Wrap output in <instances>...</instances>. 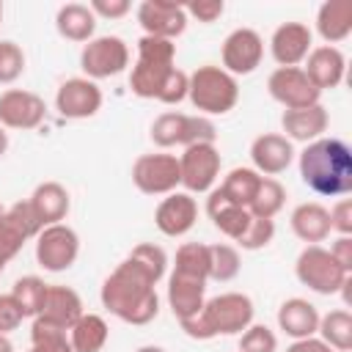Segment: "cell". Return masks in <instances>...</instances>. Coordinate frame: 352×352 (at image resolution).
I'll return each instance as SVG.
<instances>
[{
    "instance_id": "7",
    "label": "cell",
    "mask_w": 352,
    "mask_h": 352,
    "mask_svg": "<svg viewBox=\"0 0 352 352\" xmlns=\"http://www.w3.org/2000/svg\"><path fill=\"white\" fill-rule=\"evenodd\" d=\"M217 126L206 116H187V113H160L151 124V140L160 148H173V146H195V143H214Z\"/></svg>"
},
{
    "instance_id": "3",
    "label": "cell",
    "mask_w": 352,
    "mask_h": 352,
    "mask_svg": "<svg viewBox=\"0 0 352 352\" xmlns=\"http://www.w3.org/2000/svg\"><path fill=\"white\" fill-rule=\"evenodd\" d=\"M253 316H256V308H253V300L248 294L223 292V294L206 300L195 316H190L179 324L190 338L209 341L217 336H236V333L248 330L253 324Z\"/></svg>"
},
{
    "instance_id": "31",
    "label": "cell",
    "mask_w": 352,
    "mask_h": 352,
    "mask_svg": "<svg viewBox=\"0 0 352 352\" xmlns=\"http://www.w3.org/2000/svg\"><path fill=\"white\" fill-rule=\"evenodd\" d=\"M107 338H110V327L99 314H82L69 330V344L74 352H102Z\"/></svg>"
},
{
    "instance_id": "48",
    "label": "cell",
    "mask_w": 352,
    "mask_h": 352,
    "mask_svg": "<svg viewBox=\"0 0 352 352\" xmlns=\"http://www.w3.org/2000/svg\"><path fill=\"white\" fill-rule=\"evenodd\" d=\"M286 352H333L319 336H308V338H297L286 346Z\"/></svg>"
},
{
    "instance_id": "23",
    "label": "cell",
    "mask_w": 352,
    "mask_h": 352,
    "mask_svg": "<svg viewBox=\"0 0 352 352\" xmlns=\"http://www.w3.org/2000/svg\"><path fill=\"white\" fill-rule=\"evenodd\" d=\"M327 124H330V116L322 107V102L311 104V107H300V110H283V116H280V126L286 132L283 138L297 140V143H314V140L324 138Z\"/></svg>"
},
{
    "instance_id": "30",
    "label": "cell",
    "mask_w": 352,
    "mask_h": 352,
    "mask_svg": "<svg viewBox=\"0 0 352 352\" xmlns=\"http://www.w3.org/2000/svg\"><path fill=\"white\" fill-rule=\"evenodd\" d=\"M55 28L66 41H77V44H88L96 33V16L88 6L82 3H66L58 8L55 14Z\"/></svg>"
},
{
    "instance_id": "17",
    "label": "cell",
    "mask_w": 352,
    "mask_h": 352,
    "mask_svg": "<svg viewBox=\"0 0 352 352\" xmlns=\"http://www.w3.org/2000/svg\"><path fill=\"white\" fill-rule=\"evenodd\" d=\"M47 116V104L38 94L25 88H8L0 94V126L3 129H36Z\"/></svg>"
},
{
    "instance_id": "15",
    "label": "cell",
    "mask_w": 352,
    "mask_h": 352,
    "mask_svg": "<svg viewBox=\"0 0 352 352\" xmlns=\"http://www.w3.org/2000/svg\"><path fill=\"white\" fill-rule=\"evenodd\" d=\"M102 102H104L102 88L88 77H69L55 91V110L72 121L96 116L102 110Z\"/></svg>"
},
{
    "instance_id": "2",
    "label": "cell",
    "mask_w": 352,
    "mask_h": 352,
    "mask_svg": "<svg viewBox=\"0 0 352 352\" xmlns=\"http://www.w3.org/2000/svg\"><path fill=\"white\" fill-rule=\"evenodd\" d=\"M300 176L316 195L346 198L352 192V148L341 138H319L300 151Z\"/></svg>"
},
{
    "instance_id": "47",
    "label": "cell",
    "mask_w": 352,
    "mask_h": 352,
    "mask_svg": "<svg viewBox=\"0 0 352 352\" xmlns=\"http://www.w3.org/2000/svg\"><path fill=\"white\" fill-rule=\"evenodd\" d=\"M330 256H333L346 272H352V239H349V236H338V239L330 245Z\"/></svg>"
},
{
    "instance_id": "1",
    "label": "cell",
    "mask_w": 352,
    "mask_h": 352,
    "mask_svg": "<svg viewBox=\"0 0 352 352\" xmlns=\"http://www.w3.org/2000/svg\"><path fill=\"white\" fill-rule=\"evenodd\" d=\"M168 253L154 242H140L104 278L99 300L126 324H148L160 314L157 283L165 278Z\"/></svg>"
},
{
    "instance_id": "42",
    "label": "cell",
    "mask_w": 352,
    "mask_h": 352,
    "mask_svg": "<svg viewBox=\"0 0 352 352\" xmlns=\"http://www.w3.org/2000/svg\"><path fill=\"white\" fill-rule=\"evenodd\" d=\"M187 85H190V74L182 72V69H173L170 77L165 80L157 102H162V104H179V102H184L187 99Z\"/></svg>"
},
{
    "instance_id": "4",
    "label": "cell",
    "mask_w": 352,
    "mask_h": 352,
    "mask_svg": "<svg viewBox=\"0 0 352 352\" xmlns=\"http://www.w3.org/2000/svg\"><path fill=\"white\" fill-rule=\"evenodd\" d=\"M176 60V44L154 36H140L138 41V60L129 72V88L140 99H160V91Z\"/></svg>"
},
{
    "instance_id": "13",
    "label": "cell",
    "mask_w": 352,
    "mask_h": 352,
    "mask_svg": "<svg viewBox=\"0 0 352 352\" xmlns=\"http://www.w3.org/2000/svg\"><path fill=\"white\" fill-rule=\"evenodd\" d=\"M44 226L38 223L30 201H16L0 217V267H6L28 239H36Z\"/></svg>"
},
{
    "instance_id": "49",
    "label": "cell",
    "mask_w": 352,
    "mask_h": 352,
    "mask_svg": "<svg viewBox=\"0 0 352 352\" xmlns=\"http://www.w3.org/2000/svg\"><path fill=\"white\" fill-rule=\"evenodd\" d=\"M0 352H14L11 338H8V336H3V333H0Z\"/></svg>"
},
{
    "instance_id": "5",
    "label": "cell",
    "mask_w": 352,
    "mask_h": 352,
    "mask_svg": "<svg viewBox=\"0 0 352 352\" xmlns=\"http://www.w3.org/2000/svg\"><path fill=\"white\" fill-rule=\"evenodd\" d=\"M187 99L192 102L198 116H226L239 102V82L223 66L206 63L190 74Z\"/></svg>"
},
{
    "instance_id": "22",
    "label": "cell",
    "mask_w": 352,
    "mask_h": 352,
    "mask_svg": "<svg viewBox=\"0 0 352 352\" xmlns=\"http://www.w3.org/2000/svg\"><path fill=\"white\" fill-rule=\"evenodd\" d=\"M302 72L308 74V80L319 88V91H333L344 82V74H346V58L338 47H330V44H322V47H314L305 58V66Z\"/></svg>"
},
{
    "instance_id": "6",
    "label": "cell",
    "mask_w": 352,
    "mask_h": 352,
    "mask_svg": "<svg viewBox=\"0 0 352 352\" xmlns=\"http://www.w3.org/2000/svg\"><path fill=\"white\" fill-rule=\"evenodd\" d=\"M294 275L316 294H338L349 286V272L322 245H305L294 261Z\"/></svg>"
},
{
    "instance_id": "45",
    "label": "cell",
    "mask_w": 352,
    "mask_h": 352,
    "mask_svg": "<svg viewBox=\"0 0 352 352\" xmlns=\"http://www.w3.org/2000/svg\"><path fill=\"white\" fill-rule=\"evenodd\" d=\"M330 212V228L338 231V236L352 234V198H338Z\"/></svg>"
},
{
    "instance_id": "26",
    "label": "cell",
    "mask_w": 352,
    "mask_h": 352,
    "mask_svg": "<svg viewBox=\"0 0 352 352\" xmlns=\"http://www.w3.org/2000/svg\"><path fill=\"white\" fill-rule=\"evenodd\" d=\"M289 226L294 231L297 239H302L305 245H319L330 236V212L316 204V201H305V204H297L292 217H289Z\"/></svg>"
},
{
    "instance_id": "41",
    "label": "cell",
    "mask_w": 352,
    "mask_h": 352,
    "mask_svg": "<svg viewBox=\"0 0 352 352\" xmlns=\"http://www.w3.org/2000/svg\"><path fill=\"white\" fill-rule=\"evenodd\" d=\"M278 336L267 324H250L239 333V352H275Z\"/></svg>"
},
{
    "instance_id": "9",
    "label": "cell",
    "mask_w": 352,
    "mask_h": 352,
    "mask_svg": "<svg viewBox=\"0 0 352 352\" xmlns=\"http://www.w3.org/2000/svg\"><path fill=\"white\" fill-rule=\"evenodd\" d=\"M132 182L146 195H170L182 184L179 157L176 154H140L132 162Z\"/></svg>"
},
{
    "instance_id": "10",
    "label": "cell",
    "mask_w": 352,
    "mask_h": 352,
    "mask_svg": "<svg viewBox=\"0 0 352 352\" xmlns=\"http://www.w3.org/2000/svg\"><path fill=\"white\" fill-rule=\"evenodd\" d=\"M80 256V236L72 226L55 223L44 226L36 236V261L47 272H63L69 270Z\"/></svg>"
},
{
    "instance_id": "40",
    "label": "cell",
    "mask_w": 352,
    "mask_h": 352,
    "mask_svg": "<svg viewBox=\"0 0 352 352\" xmlns=\"http://www.w3.org/2000/svg\"><path fill=\"white\" fill-rule=\"evenodd\" d=\"M275 236V220H267V217H250L245 234L236 239V245L242 250H261L272 242Z\"/></svg>"
},
{
    "instance_id": "8",
    "label": "cell",
    "mask_w": 352,
    "mask_h": 352,
    "mask_svg": "<svg viewBox=\"0 0 352 352\" xmlns=\"http://www.w3.org/2000/svg\"><path fill=\"white\" fill-rule=\"evenodd\" d=\"M129 66V47L121 36H94L80 52V69L88 80H107Z\"/></svg>"
},
{
    "instance_id": "24",
    "label": "cell",
    "mask_w": 352,
    "mask_h": 352,
    "mask_svg": "<svg viewBox=\"0 0 352 352\" xmlns=\"http://www.w3.org/2000/svg\"><path fill=\"white\" fill-rule=\"evenodd\" d=\"M206 302V280L170 272L168 278V305L179 322L195 316Z\"/></svg>"
},
{
    "instance_id": "33",
    "label": "cell",
    "mask_w": 352,
    "mask_h": 352,
    "mask_svg": "<svg viewBox=\"0 0 352 352\" xmlns=\"http://www.w3.org/2000/svg\"><path fill=\"white\" fill-rule=\"evenodd\" d=\"M258 184H261V173H256L253 168H234V170H228V176L223 179V184H220L217 190H220L231 204L248 209V206L253 204V198H256Z\"/></svg>"
},
{
    "instance_id": "29",
    "label": "cell",
    "mask_w": 352,
    "mask_h": 352,
    "mask_svg": "<svg viewBox=\"0 0 352 352\" xmlns=\"http://www.w3.org/2000/svg\"><path fill=\"white\" fill-rule=\"evenodd\" d=\"M316 33L336 47L352 33V3L349 0H324L316 11Z\"/></svg>"
},
{
    "instance_id": "11",
    "label": "cell",
    "mask_w": 352,
    "mask_h": 352,
    "mask_svg": "<svg viewBox=\"0 0 352 352\" xmlns=\"http://www.w3.org/2000/svg\"><path fill=\"white\" fill-rule=\"evenodd\" d=\"M220 151L214 143H195L187 146L184 154H179V173H182V187L192 192H209L220 176Z\"/></svg>"
},
{
    "instance_id": "18",
    "label": "cell",
    "mask_w": 352,
    "mask_h": 352,
    "mask_svg": "<svg viewBox=\"0 0 352 352\" xmlns=\"http://www.w3.org/2000/svg\"><path fill=\"white\" fill-rule=\"evenodd\" d=\"M314 50V33L305 22H283L270 38V52L278 66H300Z\"/></svg>"
},
{
    "instance_id": "32",
    "label": "cell",
    "mask_w": 352,
    "mask_h": 352,
    "mask_svg": "<svg viewBox=\"0 0 352 352\" xmlns=\"http://www.w3.org/2000/svg\"><path fill=\"white\" fill-rule=\"evenodd\" d=\"M316 333L333 352H349L352 349V314L344 308H336L319 316Z\"/></svg>"
},
{
    "instance_id": "16",
    "label": "cell",
    "mask_w": 352,
    "mask_h": 352,
    "mask_svg": "<svg viewBox=\"0 0 352 352\" xmlns=\"http://www.w3.org/2000/svg\"><path fill=\"white\" fill-rule=\"evenodd\" d=\"M138 22L143 28V36L173 41L187 30V11L179 3L170 0H143L138 6Z\"/></svg>"
},
{
    "instance_id": "39",
    "label": "cell",
    "mask_w": 352,
    "mask_h": 352,
    "mask_svg": "<svg viewBox=\"0 0 352 352\" xmlns=\"http://www.w3.org/2000/svg\"><path fill=\"white\" fill-rule=\"evenodd\" d=\"M25 72V52L16 41H0V85H11Z\"/></svg>"
},
{
    "instance_id": "43",
    "label": "cell",
    "mask_w": 352,
    "mask_h": 352,
    "mask_svg": "<svg viewBox=\"0 0 352 352\" xmlns=\"http://www.w3.org/2000/svg\"><path fill=\"white\" fill-rule=\"evenodd\" d=\"M25 319V311L19 308V302L14 300V294H0V333L8 336L11 330H16Z\"/></svg>"
},
{
    "instance_id": "38",
    "label": "cell",
    "mask_w": 352,
    "mask_h": 352,
    "mask_svg": "<svg viewBox=\"0 0 352 352\" xmlns=\"http://www.w3.org/2000/svg\"><path fill=\"white\" fill-rule=\"evenodd\" d=\"M28 352H74L69 344V333L50 327L38 319H33L30 324V349Z\"/></svg>"
},
{
    "instance_id": "54",
    "label": "cell",
    "mask_w": 352,
    "mask_h": 352,
    "mask_svg": "<svg viewBox=\"0 0 352 352\" xmlns=\"http://www.w3.org/2000/svg\"><path fill=\"white\" fill-rule=\"evenodd\" d=\"M0 272H3V267H0Z\"/></svg>"
},
{
    "instance_id": "50",
    "label": "cell",
    "mask_w": 352,
    "mask_h": 352,
    "mask_svg": "<svg viewBox=\"0 0 352 352\" xmlns=\"http://www.w3.org/2000/svg\"><path fill=\"white\" fill-rule=\"evenodd\" d=\"M6 148H8V135H6V129L0 126V157L6 154Z\"/></svg>"
},
{
    "instance_id": "34",
    "label": "cell",
    "mask_w": 352,
    "mask_h": 352,
    "mask_svg": "<svg viewBox=\"0 0 352 352\" xmlns=\"http://www.w3.org/2000/svg\"><path fill=\"white\" fill-rule=\"evenodd\" d=\"M283 204H286V190H283V184H280L278 179H272V176H261V184H258L256 198H253V204L248 206V212H250L253 217H267V220H272V217L283 209Z\"/></svg>"
},
{
    "instance_id": "28",
    "label": "cell",
    "mask_w": 352,
    "mask_h": 352,
    "mask_svg": "<svg viewBox=\"0 0 352 352\" xmlns=\"http://www.w3.org/2000/svg\"><path fill=\"white\" fill-rule=\"evenodd\" d=\"M278 327L289 336V338H308L316 336L319 327V311L314 302L302 300V297H289L280 302L278 308Z\"/></svg>"
},
{
    "instance_id": "27",
    "label": "cell",
    "mask_w": 352,
    "mask_h": 352,
    "mask_svg": "<svg viewBox=\"0 0 352 352\" xmlns=\"http://www.w3.org/2000/svg\"><path fill=\"white\" fill-rule=\"evenodd\" d=\"M38 223L41 226H55V223H63L69 209H72V198H69V190L60 184V182H41L33 195L28 198Z\"/></svg>"
},
{
    "instance_id": "44",
    "label": "cell",
    "mask_w": 352,
    "mask_h": 352,
    "mask_svg": "<svg viewBox=\"0 0 352 352\" xmlns=\"http://www.w3.org/2000/svg\"><path fill=\"white\" fill-rule=\"evenodd\" d=\"M184 11H187V19L195 16L198 22L212 25V22H217V19L223 16L226 3H223V0H195V3H187Z\"/></svg>"
},
{
    "instance_id": "36",
    "label": "cell",
    "mask_w": 352,
    "mask_h": 352,
    "mask_svg": "<svg viewBox=\"0 0 352 352\" xmlns=\"http://www.w3.org/2000/svg\"><path fill=\"white\" fill-rule=\"evenodd\" d=\"M239 267H242V258L234 245H226V242L209 245V280L228 283L239 275Z\"/></svg>"
},
{
    "instance_id": "35",
    "label": "cell",
    "mask_w": 352,
    "mask_h": 352,
    "mask_svg": "<svg viewBox=\"0 0 352 352\" xmlns=\"http://www.w3.org/2000/svg\"><path fill=\"white\" fill-rule=\"evenodd\" d=\"M173 272L190 275V278H198V280H209V245H204V242H184L176 250Z\"/></svg>"
},
{
    "instance_id": "46",
    "label": "cell",
    "mask_w": 352,
    "mask_h": 352,
    "mask_svg": "<svg viewBox=\"0 0 352 352\" xmlns=\"http://www.w3.org/2000/svg\"><path fill=\"white\" fill-rule=\"evenodd\" d=\"M94 11V16H104V19H121L129 14V0H94L88 6Z\"/></svg>"
},
{
    "instance_id": "37",
    "label": "cell",
    "mask_w": 352,
    "mask_h": 352,
    "mask_svg": "<svg viewBox=\"0 0 352 352\" xmlns=\"http://www.w3.org/2000/svg\"><path fill=\"white\" fill-rule=\"evenodd\" d=\"M47 286L50 283H44L38 275H22V278H16L14 280V286H11V294H14V300L19 302V308L25 311V319L30 316H38V311H41V305H44V297H47Z\"/></svg>"
},
{
    "instance_id": "52",
    "label": "cell",
    "mask_w": 352,
    "mask_h": 352,
    "mask_svg": "<svg viewBox=\"0 0 352 352\" xmlns=\"http://www.w3.org/2000/svg\"><path fill=\"white\" fill-rule=\"evenodd\" d=\"M3 214H6V206H3V204H0V217H3Z\"/></svg>"
},
{
    "instance_id": "51",
    "label": "cell",
    "mask_w": 352,
    "mask_h": 352,
    "mask_svg": "<svg viewBox=\"0 0 352 352\" xmlns=\"http://www.w3.org/2000/svg\"><path fill=\"white\" fill-rule=\"evenodd\" d=\"M138 352H165L162 346H154V344H146V346H140Z\"/></svg>"
},
{
    "instance_id": "53",
    "label": "cell",
    "mask_w": 352,
    "mask_h": 352,
    "mask_svg": "<svg viewBox=\"0 0 352 352\" xmlns=\"http://www.w3.org/2000/svg\"><path fill=\"white\" fill-rule=\"evenodd\" d=\"M0 19H3V6H0Z\"/></svg>"
},
{
    "instance_id": "25",
    "label": "cell",
    "mask_w": 352,
    "mask_h": 352,
    "mask_svg": "<svg viewBox=\"0 0 352 352\" xmlns=\"http://www.w3.org/2000/svg\"><path fill=\"white\" fill-rule=\"evenodd\" d=\"M206 214H209L212 226H214L223 236H228V239H234V242L245 234V228H248V223H250V217H253L245 206L231 204L217 187L209 190V198H206Z\"/></svg>"
},
{
    "instance_id": "19",
    "label": "cell",
    "mask_w": 352,
    "mask_h": 352,
    "mask_svg": "<svg viewBox=\"0 0 352 352\" xmlns=\"http://www.w3.org/2000/svg\"><path fill=\"white\" fill-rule=\"evenodd\" d=\"M198 220V204L190 192H170L154 209V226L165 236H184Z\"/></svg>"
},
{
    "instance_id": "14",
    "label": "cell",
    "mask_w": 352,
    "mask_h": 352,
    "mask_svg": "<svg viewBox=\"0 0 352 352\" xmlns=\"http://www.w3.org/2000/svg\"><path fill=\"white\" fill-rule=\"evenodd\" d=\"M220 58H223V69L231 77L253 74L264 58V38L253 28H236L226 36Z\"/></svg>"
},
{
    "instance_id": "12",
    "label": "cell",
    "mask_w": 352,
    "mask_h": 352,
    "mask_svg": "<svg viewBox=\"0 0 352 352\" xmlns=\"http://www.w3.org/2000/svg\"><path fill=\"white\" fill-rule=\"evenodd\" d=\"M267 91L286 110L311 107V104H319V99H322V91L308 80L302 66H278L267 77Z\"/></svg>"
},
{
    "instance_id": "21",
    "label": "cell",
    "mask_w": 352,
    "mask_h": 352,
    "mask_svg": "<svg viewBox=\"0 0 352 352\" xmlns=\"http://www.w3.org/2000/svg\"><path fill=\"white\" fill-rule=\"evenodd\" d=\"M82 300L80 294L72 289V286H60V283H50L47 286V297H44V305L38 311V322L50 324V327H58V330H72V324L82 316Z\"/></svg>"
},
{
    "instance_id": "20",
    "label": "cell",
    "mask_w": 352,
    "mask_h": 352,
    "mask_svg": "<svg viewBox=\"0 0 352 352\" xmlns=\"http://www.w3.org/2000/svg\"><path fill=\"white\" fill-rule=\"evenodd\" d=\"M294 160V146L289 138L278 135V132H264L250 143V162L253 170L261 176H278L283 173Z\"/></svg>"
}]
</instances>
